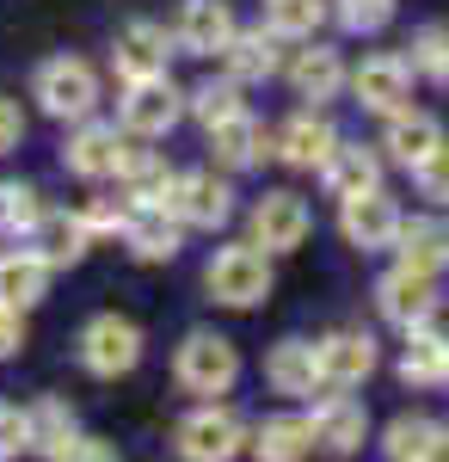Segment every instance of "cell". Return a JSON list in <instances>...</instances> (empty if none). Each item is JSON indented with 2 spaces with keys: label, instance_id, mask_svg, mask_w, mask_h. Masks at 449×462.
Segmentation results:
<instances>
[{
  "label": "cell",
  "instance_id": "f35d334b",
  "mask_svg": "<svg viewBox=\"0 0 449 462\" xmlns=\"http://www.w3.org/2000/svg\"><path fill=\"white\" fill-rule=\"evenodd\" d=\"M25 450V413H13V407H0V462L19 457Z\"/></svg>",
  "mask_w": 449,
  "mask_h": 462
},
{
  "label": "cell",
  "instance_id": "b9f144b4",
  "mask_svg": "<svg viewBox=\"0 0 449 462\" xmlns=\"http://www.w3.org/2000/svg\"><path fill=\"white\" fill-rule=\"evenodd\" d=\"M444 450H449V426H444Z\"/></svg>",
  "mask_w": 449,
  "mask_h": 462
},
{
  "label": "cell",
  "instance_id": "cb8c5ba5",
  "mask_svg": "<svg viewBox=\"0 0 449 462\" xmlns=\"http://www.w3.org/2000/svg\"><path fill=\"white\" fill-rule=\"evenodd\" d=\"M320 179H326V191L345 204V198H363V191H381V161L370 154V148H351L339 143L333 154H326V167H320Z\"/></svg>",
  "mask_w": 449,
  "mask_h": 462
},
{
  "label": "cell",
  "instance_id": "d6a6232c",
  "mask_svg": "<svg viewBox=\"0 0 449 462\" xmlns=\"http://www.w3.org/2000/svg\"><path fill=\"white\" fill-rule=\"evenodd\" d=\"M185 111H191L204 130H215L222 117H234V111H246V106H241V87H234V80H204V87L185 99Z\"/></svg>",
  "mask_w": 449,
  "mask_h": 462
},
{
  "label": "cell",
  "instance_id": "ba28073f",
  "mask_svg": "<svg viewBox=\"0 0 449 462\" xmlns=\"http://www.w3.org/2000/svg\"><path fill=\"white\" fill-rule=\"evenodd\" d=\"M314 216L308 204L296 198V191H265L259 204H252V247L265 253H296L302 241H308Z\"/></svg>",
  "mask_w": 449,
  "mask_h": 462
},
{
  "label": "cell",
  "instance_id": "7bdbcfd3",
  "mask_svg": "<svg viewBox=\"0 0 449 462\" xmlns=\"http://www.w3.org/2000/svg\"><path fill=\"white\" fill-rule=\"evenodd\" d=\"M444 383H449V364H444Z\"/></svg>",
  "mask_w": 449,
  "mask_h": 462
},
{
  "label": "cell",
  "instance_id": "603a6c76",
  "mask_svg": "<svg viewBox=\"0 0 449 462\" xmlns=\"http://www.w3.org/2000/svg\"><path fill=\"white\" fill-rule=\"evenodd\" d=\"M50 296V265L37 253H0V309L25 315Z\"/></svg>",
  "mask_w": 449,
  "mask_h": 462
},
{
  "label": "cell",
  "instance_id": "f546056e",
  "mask_svg": "<svg viewBox=\"0 0 449 462\" xmlns=\"http://www.w3.org/2000/svg\"><path fill=\"white\" fill-rule=\"evenodd\" d=\"M308 450H314L308 420H289V413H277V420H265V426L252 431V457H259V462H302Z\"/></svg>",
  "mask_w": 449,
  "mask_h": 462
},
{
  "label": "cell",
  "instance_id": "60d3db41",
  "mask_svg": "<svg viewBox=\"0 0 449 462\" xmlns=\"http://www.w3.org/2000/svg\"><path fill=\"white\" fill-rule=\"evenodd\" d=\"M25 346V315H13V309H0V357H13Z\"/></svg>",
  "mask_w": 449,
  "mask_h": 462
},
{
  "label": "cell",
  "instance_id": "7402d4cb",
  "mask_svg": "<svg viewBox=\"0 0 449 462\" xmlns=\"http://www.w3.org/2000/svg\"><path fill=\"white\" fill-rule=\"evenodd\" d=\"M209 148H215L222 167H259V161L271 154V136H265V124H259L252 111H234V117H222V124L209 130Z\"/></svg>",
  "mask_w": 449,
  "mask_h": 462
},
{
  "label": "cell",
  "instance_id": "3957f363",
  "mask_svg": "<svg viewBox=\"0 0 449 462\" xmlns=\"http://www.w3.org/2000/svg\"><path fill=\"white\" fill-rule=\"evenodd\" d=\"M173 444L185 462H234L246 444V426H241V413H228V407H197V413L179 420Z\"/></svg>",
  "mask_w": 449,
  "mask_h": 462
},
{
  "label": "cell",
  "instance_id": "ab89813d",
  "mask_svg": "<svg viewBox=\"0 0 449 462\" xmlns=\"http://www.w3.org/2000/svg\"><path fill=\"white\" fill-rule=\"evenodd\" d=\"M19 136H25V111L13 106V99H0V154L19 148Z\"/></svg>",
  "mask_w": 449,
  "mask_h": 462
},
{
  "label": "cell",
  "instance_id": "4dcf8cb0",
  "mask_svg": "<svg viewBox=\"0 0 449 462\" xmlns=\"http://www.w3.org/2000/svg\"><path fill=\"white\" fill-rule=\"evenodd\" d=\"M444 364H449V339H437V333H407V352H400V376L407 383H444Z\"/></svg>",
  "mask_w": 449,
  "mask_h": 462
},
{
  "label": "cell",
  "instance_id": "7a4b0ae2",
  "mask_svg": "<svg viewBox=\"0 0 449 462\" xmlns=\"http://www.w3.org/2000/svg\"><path fill=\"white\" fill-rule=\"evenodd\" d=\"M32 93L50 117H93V106H99V74L87 69L80 56H56V62L37 69Z\"/></svg>",
  "mask_w": 449,
  "mask_h": 462
},
{
  "label": "cell",
  "instance_id": "74e56055",
  "mask_svg": "<svg viewBox=\"0 0 449 462\" xmlns=\"http://www.w3.org/2000/svg\"><path fill=\"white\" fill-rule=\"evenodd\" d=\"M56 462H117V444H105V438H74Z\"/></svg>",
  "mask_w": 449,
  "mask_h": 462
},
{
  "label": "cell",
  "instance_id": "e575fe53",
  "mask_svg": "<svg viewBox=\"0 0 449 462\" xmlns=\"http://www.w3.org/2000/svg\"><path fill=\"white\" fill-rule=\"evenodd\" d=\"M413 69L425 74V80L449 87V32L444 25H425V32L413 37Z\"/></svg>",
  "mask_w": 449,
  "mask_h": 462
},
{
  "label": "cell",
  "instance_id": "d590c367",
  "mask_svg": "<svg viewBox=\"0 0 449 462\" xmlns=\"http://www.w3.org/2000/svg\"><path fill=\"white\" fill-rule=\"evenodd\" d=\"M333 13H339V25L357 37H376L388 19H394V0H333Z\"/></svg>",
  "mask_w": 449,
  "mask_h": 462
},
{
  "label": "cell",
  "instance_id": "52a82bcc",
  "mask_svg": "<svg viewBox=\"0 0 449 462\" xmlns=\"http://www.w3.org/2000/svg\"><path fill=\"white\" fill-rule=\"evenodd\" d=\"M167 216H179L185 228H222L228 210H234V191L215 173H173V191H167Z\"/></svg>",
  "mask_w": 449,
  "mask_h": 462
},
{
  "label": "cell",
  "instance_id": "5b68a950",
  "mask_svg": "<svg viewBox=\"0 0 449 462\" xmlns=\"http://www.w3.org/2000/svg\"><path fill=\"white\" fill-rule=\"evenodd\" d=\"M80 364L93 376H124L142 364V327L124 315H93L80 327Z\"/></svg>",
  "mask_w": 449,
  "mask_h": 462
},
{
  "label": "cell",
  "instance_id": "1f68e13d",
  "mask_svg": "<svg viewBox=\"0 0 449 462\" xmlns=\"http://www.w3.org/2000/svg\"><path fill=\"white\" fill-rule=\"evenodd\" d=\"M320 19H326V0H265V25L277 37H314Z\"/></svg>",
  "mask_w": 449,
  "mask_h": 462
},
{
  "label": "cell",
  "instance_id": "d6986e66",
  "mask_svg": "<svg viewBox=\"0 0 449 462\" xmlns=\"http://www.w3.org/2000/svg\"><path fill=\"white\" fill-rule=\"evenodd\" d=\"M228 43H234V13H228V0H185V13H179V50L215 56V50H228Z\"/></svg>",
  "mask_w": 449,
  "mask_h": 462
},
{
  "label": "cell",
  "instance_id": "7c38bea8",
  "mask_svg": "<svg viewBox=\"0 0 449 462\" xmlns=\"http://www.w3.org/2000/svg\"><path fill=\"white\" fill-rule=\"evenodd\" d=\"M308 438H314V450L351 457V450H363V438H370V413H363L357 401H345V394H326L320 413L308 420Z\"/></svg>",
  "mask_w": 449,
  "mask_h": 462
},
{
  "label": "cell",
  "instance_id": "4fadbf2b",
  "mask_svg": "<svg viewBox=\"0 0 449 462\" xmlns=\"http://www.w3.org/2000/svg\"><path fill=\"white\" fill-rule=\"evenodd\" d=\"M351 87H357V99L370 111H407V99H413V62H400V56H370L363 69L351 74Z\"/></svg>",
  "mask_w": 449,
  "mask_h": 462
},
{
  "label": "cell",
  "instance_id": "484cf974",
  "mask_svg": "<svg viewBox=\"0 0 449 462\" xmlns=\"http://www.w3.org/2000/svg\"><path fill=\"white\" fill-rule=\"evenodd\" d=\"M74 438H80V426H74V407H69V401L43 394L32 413H25V450H37V457H62Z\"/></svg>",
  "mask_w": 449,
  "mask_h": 462
},
{
  "label": "cell",
  "instance_id": "8fae6325",
  "mask_svg": "<svg viewBox=\"0 0 449 462\" xmlns=\"http://www.w3.org/2000/svg\"><path fill=\"white\" fill-rule=\"evenodd\" d=\"M376 302H381V315L394 320V327H407V333H418V327L431 320V309H437L431 278H425V272H413V265H394V272L376 284Z\"/></svg>",
  "mask_w": 449,
  "mask_h": 462
},
{
  "label": "cell",
  "instance_id": "8d00e7d4",
  "mask_svg": "<svg viewBox=\"0 0 449 462\" xmlns=\"http://www.w3.org/2000/svg\"><path fill=\"white\" fill-rule=\"evenodd\" d=\"M413 179H418V191H425L431 204H449V143L437 148V154H425L413 167Z\"/></svg>",
  "mask_w": 449,
  "mask_h": 462
},
{
  "label": "cell",
  "instance_id": "44dd1931",
  "mask_svg": "<svg viewBox=\"0 0 449 462\" xmlns=\"http://www.w3.org/2000/svg\"><path fill=\"white\" fill-rule=\"evenodd\" d=\"M381 148H388V161L418 167L425 154H437V148H444V124H437L431 111H394V117H388V136H381Z\"/></svg>",
  "mask_w": 449,
  "mask_h": 462
},
{
  "label": "cell",
  "instance_id": "e0dca14e",
  "mask_svg": "<svg viewBox=\"0 0 449 462\" xmlns=\"http://www.w3.org/2000/svg\"><path fill=\"white\" fill-rule=\"evenodd\" d=\"M124 136H117V124H80L62 148V161H69V173L80 179H111L117 173V161H124Z\"/></svg>",
  "mask_w": 449,
  "mask_h": 462
},
{
  "label": "cell",
  "instance_id": "8992f818",
  "mask_svg": "<svg viewBox=\"0 0 449 462\" xmlns=\"http://www.w3.org/2000/svg\"><path fill=\"white\" fill-rule=\"evenodd\" d=\"M124 130L130 136H167L179 117H185V93H179L167 74H154V80H130V93H124Z\"/></svg>",
  "mask_w": 449,
  "mask_h": 462
},
{
  "label": "cell",
  "instance_id": "836d02e7",
  "mask_svg": "<svg viewBox=\"0 0 449 462\" xmlns=\"http://www.w3.org/2000/svg\"><path fill=\"white\" fill-rule=\"evenodd\" d=\"M37 216H43V204H37V185H25V179H0V235L37 228Z\"/></svg>",
  "mask_w": 449,
  "mask_h": 462
},
{
  "label": "cell",
  "instance_id": "83f0119b",
  "mask_svg": "<svg viewBox=\"0 0 449 462\" xmlns=\"http://www.w3.org/2000/svg\"><path fill=\"white\" fill-rule=\"evenodd\" d=\"M388 462H437L444 457V426L437 420H418V413H400L388 438H381Z\"/></svg>",
  "mask_w": 449,
  "mask_h": 462
},
{
  "label": "cell",
  "instance_id": "4316f807",
  "mask_svg": "<svg viewBox=\"0 0 449 462\" xmlns=\"http://www.w3.org/2000/svg\"><path fill=\"white\" fill-rule=\"evenodd\" d=\"M394 247H400V265H413V272H437V265H449V228L437 222V216H418V222H407L400 216V235H394Z\"/></svg>",
  "mask_w": 449,
  "mask_h": 462
},
{
  "label": "cell",
  "instance_id": "277c9868",
  "mask_svg": "<svg viewBox=\"0 0 449 462\" xmlns=\"http://www.w3.org/2000/svg\"><path fill=\"white\" fill-rule=\"evenodd\" d=\"M173 370L191 394H228L234 376H241V352H234V339H222V333H191V339L179 346Z\"/></svg>",
  "mask_w": 449,
  "mask_h": 462
},
{
  "label": "cell",
  "instance_id": "d4e9b609",
  "mask_svg": "<svg viewBox=\"0 0 449 462\" xmlns=\"http://www.w3.org/2000/svg\"><path fill=\"white\" fill-rule=\"evenodd\" d=\"M265 383H271L277 394H314L320 389V357H314L308 339H283V346H271V357H265Z\"/></svg>",
  "mask_w": 449,
  "mask_h": 462
},
{
  "label": "cell",
  "instance_id": "30bf717a",
  "mask_svg": "<svg viewBox=\"0 0 449 462\" xmlns=\"http://www.w3.org/2000/svg\"><path fill=\"white\" fill-rule=\"evenodd\" d=\"M339 228H345L351 247H363V253L394 247V235H400V204H394L388 191H363V198H345V210H339Z\"/></svg>",
  "mask_w": 449,
  "mask_h": 462
},
{
  "label": "cell",
  "instance_id": "9c48e42d",
  "mask_svg": "<svg viewBox=\"0 0 449 462\" xmlns=\"http://www.w3.org/2000/svg\"><path fill=\"white\" fill-rule=\"evenodd\" d=\"M314 357H320V389L345 394V389H357V383L376 370V339L357 333V327H345V333H326V339L314 346Z\"/></svg>",
  "mask_w": 449,
  "mask_h": 462
},
{
  "label": "cell",
  "instance_id": "6da1fadb",
  "mask_svg": "<svg viewBox=\"0 0 449 462\" xmlns=\"http://www.w3.org/2000/svg\"><path fill=\"white\" fill-rule=\"evenodd\" d=\"M204 284H209L215 302H228V309H252V302H265V296H271V259L252 247V241L222 247L215 259H209Z\"/></svg>",
  "mask_w": 449,
  "mask_h": 462
},
{
  "label": "cell",
  "instance_id": "5bb4252c",
  "mask_svg": "<svg viewBox=\"0 0 449 462\" xmlns=\"http://www.w3.org/2000/svg\"><path fill=\"white\" fill-rule=\"evenodd\" d=\"M167 56H173V37L160 32V25H148V19L124 25V32H117V50H111V62H117L124 80H154V74H167Z\"/></svg>",
  "mask_w": 449,
  "mask_h": 462
},
{
  "label": "cell",
  "instance_id": "9a60e30c",
  "mask_svg": "<svg viewBox=\"0 0 449 462\" xmlns=\"http://www.w3.org/2000/svg\"><path fill=\"white\" fill-rule=\"evenodd\" d=\"M87 241H93V228H87L80 216H69V210H43V216H37V228H32V253L50 265V272L80 265Z\"/></svg>",
  "mask_w": 449,
  "mask_h": 462
},
{
  "label": "cell",
  "instance_id": "ffe728a7",
  "mask_svg": "<svg viewBox=\"0 0 449 462\" xmlns=\"http://www.w3.org/2000/svg\"><path fill=\"white\" fill-rule=\"evenodd\" d=\"M228 56V80L246 87V80H271L283 69V37L271 25H259V32H234V43L222 50Z\"/></svg>",
  "mask_w": 449,
  "mask_h": 462
},
{
  "label": "cell",
  "instance_id": "ac0fdd59",
  "mask_svg": "<svg viewBox=\"0 0 449 462\" xmlns=\"http://www.w3.org/2000/svg\"><path fill=\"white\" fill-rule=\"evenodd\" d=\"M333 148H339V136H333V124H326L320 111L289 117V124L271 136V154H277V161H289V167H326Z\"/></svg>",
  "mask_w": 449,
  "mask_h": 462
},
{
  "label": "cell",
  "instance_id": "2e32d148",
  "mask_svg": "<svg viewBox=\"0 0 449 462\" xmlns=\"http://www.w3.org/2000/svg\"><path fill=\"white\" fill-rule=\"evenodd\" d=\"M179 216L154 210V204H130V216H124V247L136 253L142 265H160V259H173L179 253Z\"/></svg>",
  "mask_w": 449,
  "mask_h": 462
},
{
  "label": "cell",
  "instance_id": "f1b7e54d",
  "mask_svg": "<svg viewBox=\"0 0 449 462\" xmlns=\"http://www.w3.org/2000/svg\"><path fill=\"white\" fill-rule=\"evenodd\" d=\"M289 80H296L302 99H333V93L345 87V62H339V50L314 43V50H302V56L289 62Z\"/></svg>",
  "mask_w": 449,
  "mask_h": 462
}]
</instances>
